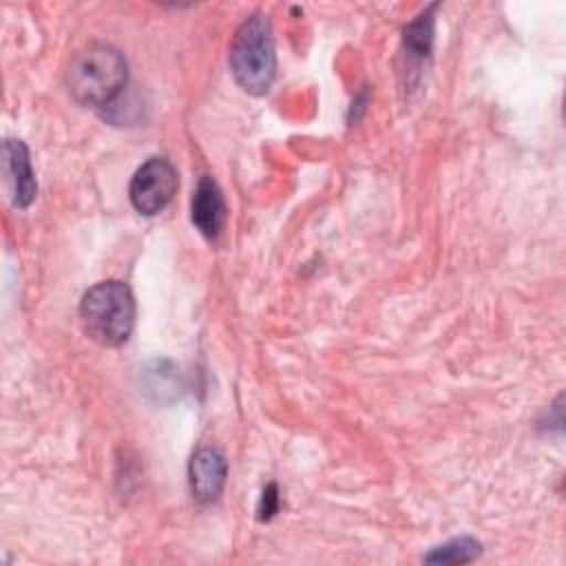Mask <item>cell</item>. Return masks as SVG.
<instances>
[{"mask_svg":"<svg viewBox=\"0 0 566 566\" xmlns=\"http://www.w3.org/2000/svg\"><path fill=\"white\" fill-rule=\"evenodd\" d=\"M480 555V542L473 537H458L442 546H436L424 559L429 564H464L473 562Z\"/></svg>","mask_w":566,"mask_h":566,"instance_id":"ba28073f","label":"cell"},{"mask_svg":"<svg viewBox=\"0 0 566 566\" xmlns=\"http://www.w3.org/2000/svg\"><path fill=\"white\" fill-rule=\"evenodd\" d=\"M279 509V489L276 484H268L261 493V500H259V520H270Z\"/></svg>","mask_w":566,"mask_h":566,"instance_id":"9c48e42d","label":"cell"},{"mask_svg":"<svg viewBox=\"0 0 566 566\" xmlns=\"http://www.w3.org/2000/svg\"><path fill=\"white\" fill-rule=\"evenodd\" d=\"M177 186L179 177L175 166L166 157H150L135 170L128 197L139 214L153 217L172 201Z\"/></svg>","mask_w":566,"mask_h":566,"instance_id":"277c9868","label":"cell"},{"mask_svg":"<svg viewBox=\"0 0 566 566\" xmlns=\"http://www.w3.org/2000/svg\"><path fill=\"white\" fill-rule=\"evenodd\" d=\"M230 71L237 84L252 95H263L274 80L276 53L270 22L254 13L241 22L230 44Z\"/></svg>","mask_w":566,"mask_h":566,"instance_id":"3957f363","label":"cell"},{"mask_svg":"<svg viewBox=\"0 0 566 566\" xmlns=\"http://www.w3.org/2000/svg\"><path fill=\"white\" fill-rule=\"evenodd\" d=\"M228 478L226 455L217 447H199L188 464V482L192 497L212 502L221 495Z\"/></svg>","mask_w":566,"mask_h":566,"instance_id":"5b68a950","label":"cell"},{"mask_svg":"<svg viewBox=\"0 0 566 566\" xmlns=\"http://www.w3.org/2000/svg\"><path fill=\"white\" fill-rule=\"evenodd\" d=\"M128 80V66L124 55L102 42H93L71 57L66 69L69 93L86 106L111 104Z\"/></svg>","mask_w":566,"mask_h":566,"instance_id":"6da1fadb","label":"cell"},{"mask_svg":"<svg viewBox=\"0 0 566 566\" xmlns=\"http://www.w3.org/2000/svg\"><path fill=\"white\" fill-rule=\"evenodd\" d=\"M2 155H4V172L11 186L13 206L27 208L35 199V190H38L31 161H29V150L20 139H7Z\"/></svg>","mask_w":566,"mask_h":566,"instance_id":"52a82bcc","label":"cell"},{"mask_svg":"<svg viewBox=\"0 0 566 566\" xmlns=\"http://www.w3.org/2000/svg\"><path fill=\"white\" fill-rule=\"evenodd\" d=\"M190 217L206 239H217L226 223V201L212 177H201L190 201Z\"/></svg>","mask_w":566,"mask_h":566,"instance_id":"8992f818","label":"cell"},{"mask_svg":"<svg viewBox=\"0 0 566 566\" xmlns=\"http://www.w3.org/2000/svg\"><path fill=\"white\" fill-rule=\"evenodd\" d=\"M84 334L102 347H117L128 340L135 327V298L126 283L102 281L88 287L80 301Z\"/></svg>","mask_w":566,"mask_h":566,"instance_id":"7a4b0ae2","label":"cell"}]
</instances>
